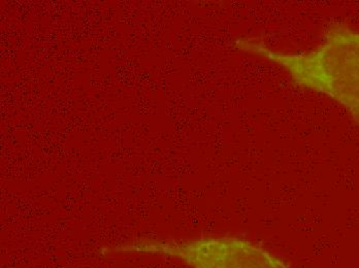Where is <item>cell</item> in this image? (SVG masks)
Masks as SVG:
<instances>
[{
    "label": "cell",
    "mask_w": 359,
    "mask_h": 268,
    "mask_svg": "<svg viewBox=\"0 0 359 268\" xmlns=\"http://www.w3.org/2000/svg\"><path fill=\"white\" fill-rule=\"evenodd\" d=\"M241 47L280 65L301 86L339 102L359 123V32L330 30L317 49L293 55L269 49L258 39Z\"/></svg>",
    "instance_id": "obj_1"
},
{
    "label": "cell",
    "mask_w": 359,
    "mask_h": 268,
    "mask_svg": "<svg viewBox=\"0 0 359 268\" xmlns=\"http://www.w3.org/2000/svg\"><path fill=\"white\" fill-rule=\"evenodd\" d=\"M135 250L174 257L194 268H287L268 251L238 239L161 243Z\"/></svg>",
    "instance_id": "obj_2"
}]
</instances>
